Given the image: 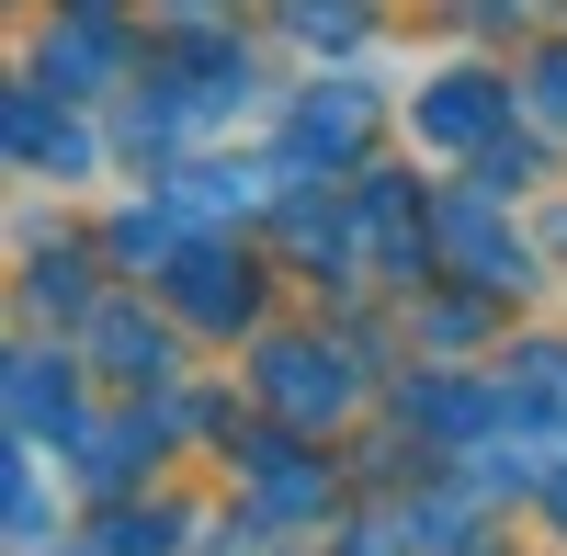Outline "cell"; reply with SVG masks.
Instances as JSON below:
<instances>
[{
	"label": "cell",
	"mask_w": 567,
	"mask_h": 556,
	"mask_svg": "<svg viewBox=\"0 0 567 556\" xmlns=\"http://www.w3.org/2000/svg\"><path fill=\"white\" fill-rule=\"evenodd\" d=\"M12 545L45 556V477H34V443H12Z\"/></svg>",
	"instance_id": "3957f363"
},
{
	"label": "cell",
	"mask_w": 567,
	"mask_h": 556,
	"mask_svg": "<svg viewBox=\"0 0 567 556\" xmlns=\"http://www.w3.org/2000/svg\"><path fill=\"white\" fill-rule=\"evenodd\" d=\"M545 500H556V523H567V466H556V488H545Z\"/></svg>",
	"instance_id": "5b68a950"
},
{
	"label": "cell",
	"mask_w": 567,
	"mask_h": 556,
	"mask_svg": "<svg viewBox=\"0 0 567 556\" xmlns=\"http://www.w3.org/2000/svg\"><path fill=\"white\" fill-rule=\"evenodd\" d=\"M69 363L58 352H12V432L23 443H69Z\"/></svg>",
	"instance_id": "6da1fadb"
},
{
	"label": "cell",
	"mask_w": 567,
	"mask_h": 556,
	"mask_svg": "<svg viewBox=\"0 0 567 556\" xmlns=\"http://www.w3.org/2000/svg\"><path fill=\"white\" fill-rule=\"evenodd\" d=\"M91 363H103V375H125V387H148V375H171V341L159 330H136V318H91Z\"/></svg>",
	"instance_id": "7a4b0ae2"
},
{
	"label": "cell",
	"mask_w": 567,
	"mask_h": 556,
	"mask_svg": "<svg viewBox=\"0 0 567 556\" xmlns=\"http://www.w3.org/2000/svg\"><path fill=\"white\" fill-rule=\"evenodd\" d=\"M103 556H171V512H114L103 523Z\"/></svg>",
	"instance_id": "277c9868"
}]
</instances>
